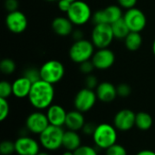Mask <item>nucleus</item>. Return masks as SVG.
Segmentation results:
<instances>
[{
	"mask_svg": "<svg viewBox=\"0 0 155 155\" xmlns=\"http://www.w3.org/2000/svg\"><path fill=\"white\" fill-rule=\"evenodd\" d=\"M37 155H50L48 153H45V152H40Z\"/></svg>",
	"mask_w": 155,
	"mask_h": 155,
	"instance_id": "37998d69",
	"label": "nucleus"
},
{
	"mask_svg": "<svg viewBox=\"0 0 155 155\" xmlns=\"http://www.w3.org/2000/svg\"><path fill=\"white\" fill-rule=\"evenodd\" d=\"M97 99L96 93L94 90L84 87L76 94L74 101V107L81 113H86L94 106Z\"/></svg>",
	"mask_w": 155,
	"mask_h": 155,
	"instance_id": "9d476101",
	"label": "nucleus"
},
{
	"mask_svg": "<svg viewBox=\"0 0 155 155\" xmlns=\"http://www.w3.org/2000/svg\"><path fill=\"white\" fill-rule=\"evenodd\" d=\"M84 84H85V87L88 88V89H91V90L96 89L98 84H99L96 76L93 75L92 74L86 75V78L84 80Z\"/></svg>",
	"mask_w": 155,
	"mask_h": 155,
	"instance_id": "72a5a7b5",
	"label": "nucleus"
},
{
	"mask_svg": "<svg viewBox=\"0 0 155 155\" xmlns=\"http://www.w3.org/2000/svg\"><path fill=\"white\" fill-rule=\"evenodd\" d=\"M33 83L26 78L25 76H21L14 81L12 84L13 86V94L17 98L28 97Z\"/></svg>",
	"mask_w": 155,
	"mask_h": 155,
	"instance_id": "6ab92c4d",
	"label": "nucleus"
},
{
	"mask_svg": "<svg viewBox=\"0 0 155 155\" xmlns=\"http://www.w3.org/2000/svg\"><path fill=\"white\" fill-rule=\"evenodd\" d=\"M62 155H74V153L73 151H68V150H65V152L63 153Z\"/></svg>",
	"mask_w": 155,
	"mask_h": 155,
	"instance_id": "a19ab883",
	"label": "nucleus"
},
{
	"mask_svg": "<svg viewBox=\"0 0 155 155\" xmlns=\"http://www.w3.org/2000/svg\"><path fill=\"white\" fill-rule=\"evenodd\" d=\"M73 36H74V38L75 39V41L84 39V38H83L84 34H83V32L80 31V30H75V31H74V32H73Z\"/></svg>",
	"mask_w": 155,
	"mask_h": 155,
	"instance_id": "58836bf2",
	"label": "nucleus"
},
{
	"mask_svg": "<svg viewBox=\"0 0 155 155\" xmlns=\"http://www.w3.org/2000/svg\"><path fill=\"white\" fill-rule=\"evenodd\" d=\"M19 3L18 0H5V7L8 12L18 10Z\"/></svg>",
	"mask_w": 155,
	"mask_h": 155,
	"instance_id": "f704fd0d",
	"label": "nucleus"
},
{
	"mask_svg": "<svg viewBox=\"0 0 155 155\" xmlns=\"http://www.w3.org/2000/svg\"><path fill=\"white\" fill-rule=\"evenodd\" d=\"M46 1H49V2H53V1H55V0H46Z\"/></svg>",
	"mask_w": 155,
	"mask_h": 155,
	"instance_id": "a18cd8bd",
	"label": "nucleus"
},
{
	"mask_svg": "<svg viewBox=\"0 0 155 155\" xmlns=\"http://www.w3.org/2000/svg\"><path fill=\"white\" fill-rule=\"evenodd\" d=\"M54 98V88L52 84L39 80L33 84L28 95L31 105L36 110L47 109L53 104Z\"/></svg>",
	"mask_w": 155,
	"mask_h": 155,
	"instance_id": "f257e3e1",
	"label": "nucleus"
},
{
	"mask_svg": "<svg viewBox=\"0 0 155 155\" xmlns=\"http://www.w3.org/2000/svg\"><path fill=\"white\" fill-rule=\"evenodd\" d=\"M96 126L97 125H95L93 123H87V124L85 123V124L84 125L82 130H83L84 134H85L86 135H93L96 129Z\"/></svg>",
	"mask_w": 155,
	"mask_h": 155,
	"instance_id": "e433bc0d",
	"label": "nucleus"
},
{
	"mask_svg": "<svg viewBox=\"0 0 155 155\" xmlns=\"http://www.w3.org/2000/svg\"><path fill=\"white\" fill-rule=\"evenodd\" d=\"M67 1H69V2H71V3H73V2H74L75 0H67Z\"/></svg>",
	"mask_w": 155,
	"mask_h": 155,
	"instance_id": "c03bdc74",
	"label": "nucleus"
},
{
	"mask_svg": "<svg viewBox=\"0 0 155 155\" xmlns=\"http://www.w3.org/2000/svg\"><path fill=\"white\" fill-rule=\"evenodd\" d=\"M124 19L131 32L141 33L147 25L145 14L136 7L128 9L124 15Z\"/></svg>",
	"mask_w": 155,
	"mask_h": 155,
	"instance_id": "1a4fd4ad",
	"label": "nucleus"
},
{
	"mask_svg": "<svg viewBox=\"0 0 155 155\" xmlns=\"http://www.w3.org/2000/svg\"><path fill=\"white\" fill-rule=\"evenodd\" d=\"M92 61L96 69L106 70L114 65L115 62V55L111 49L102 48L94 52Z\"/></svg>",
	"mask_w": 155,
	"mask_h": 155,
	"instance_id": "ddd939ff",
	"label": "nucleus"
},
{
	"mask_svg": "<svg viewBox=\"0 0 155 155\" xmlns=\"http://www.w3.org/2000/svg\"><path fill=\"white\" fill-rule=\"evenodd\" d=\"M5 25L7 29L14 34H21L27 28V18L25 15L19 11L9 12L5 17Z\"/></svg>",
	"mask_w": 155,
	"mask_h": 155,
	"instance_id": "f8f14e48",
	"label": "nucleus"
},
{
	"mask_svg": "<svg viewBox=\"0 0 155 155\" xmlns=\"http://www.w3.org/2000/svg\"><path fill=\"white\" fill-rule=\"evenodd\" d=\"M15 153L18 155H37L40 153L38 142L29 136H21L15 142Z\"/></svg>",
	"mask_w": 155,
	"mask_h": 155,
	"instance_id": "4468645a",
	"label": "nucleus"
},
{
	"mask_svg": "<svg viewBox=\"0 0 155 155\" xmlns=\"http://www.w3.org/2000/svg\"><path fill=\"white\" fill-rule=\"evenodd\" d=\"M136 155H155V152L152 150H143L140 151Z\"/></svg>",
	"mask_w": 155,
	"mask_h": 155,
	"instance_id": "ea45409f",
	"label": "nucleus"
},
{
	"mask_svg": "<svg viewBox=\"0 0 155 155\" xmlns=\"http://www.w3.org/2000/svg\"><path fill=\"white\" fill-rule=\"evenodd\" d=\"M15 63L10 58H5L0 62V70L4 74H12L15 71Z\"/></svg>",
	"mask_w": 155,
	"mask_h": 155,
	"instance_id": "393cba45",
	"label": "nucleus"
},
{
	"mask_svg": "<svg viewBox=\"0 0 155 155\" xmlns=\"http://www.w3.org/2000/svg\"><path fill=\"white\" fill-rule=\"evenodd\" d=\"M67 112L58 104H52L47 108L46 116L49 121L50 125L62 127L65 124Z\"/></svg>",
	"mask_w": 155,
	"mask_h": 155,
	"instance_id": "dca6fc26",
	"label": "nucleus"
},
{
	"mask_svg": "<svg viewBox=\"0 0 155 155\" xmlns=\"http://www.w3.org/2000/svg\"><path fill=\"white\" fill-rule=\"evenodd\" d=\"M50 125L46 114L41 112H34L29 114L25 120L26 129L35 134L40 135Z\"/></svg>",
	"mask_w": 155,
	"mask_h": 155,
	"instance_id": "9b49d317",
	"label": "nucleus"
},
{
	"mask_svg": "<svg viewBox=\"0 0 155 155\" xmlns=\"http://www.w3.org/2000/svg\"><path fill=\"white\" fill-rule=\"evenodd\" d=\"M114 39V35L111 25L101 24L94 25L91 35V41L96 48H108Z\"/></svg>",
	"mask_w": 155,
	"mask_h": 155,
	"instance_id": "0eeeda50",
	"label": "nucleus"
},
{
	"mask_svg": "<svg viewBox=\"0 0 155 155\" xmlns=\"http://www.w3.org/2000/svg\"><path fill=\"white\" fill-rule=\"evenodd\" d=\"M153 54H154L155 56V39L154 41H153Z\"/></svg>",
	"mask_w": 155,
	"mask_h": 155,
	"instance_id": "79ce46f5",
	"label": "nucleus"
},
{
	"mask_svg": "<svg viewBox=\"0 0 155 155\" xmlns=\"http://www.w3.org/2000/svg\"><path fill=\"white\" fill-rule=\"evenodd\" d=\"M64 131L62 127L49 125L40 135V144L47 151H56L63 146Z\"/></svg>",
	"mask_w": 155,
	"mask_h": 155,
	"instance_id": "7ed1b4c3",
	"label": "nucleus"
},
{
	"mask_svg": "<svg viewBox=\"0 0 155 155\" xmlns=\"http://www.w3.org/2000/svg\"><path fill=\"white\" fill-rule=\"evenodd\" d=\"M114 125L109 124H101L96 126L93 134V139L95 145L100 149L107 150L109 147L116 143L117 132Z\"/></svg>",
	"mask_w": 155,
	"mask_h": 155,
	"instance_id": "f03ea898",
	"label": "nucleus"
},
{
	"mask_svg": "<svg viewBox=\"0 0 155 155\" xmlns=\"http://www.w3.org/2000/svg\"><path fill=\"white\" fill-rule=\"evenodd\" d=\"M153 117L150 114L145 113V112H140L136 114L135 117V126L142 130V131H147L151 129L153 126Z\"/></svg>",
	"mask_w": 155,
	"mask_h": 155,
	"instance_id": "b1692460",
	"label": "nucleus"
},
{
	"mask_svg": "<svg viewBox=\"0 0 155 155\" xmlns=\"http://www.w3.org/2000/svg\"><path fill=\"white\" fill-rule=\"evenodd\" d=\"M66 14L67 17L74 25H84L93 16L90 5L83 0H75L73 2Z\"/></svg>",
	"mask_w": 155,
	"mask_h": 155,
	"instance_id": "39448f33",
	"label": "nucleus"
},
{
	"mask_svg": "<svg viewBox=\"0 0 155 155\" xmlns=\"http://www.w3.org/2000/svg\"><path fill=\"white\" fill-rule=\"evenodd\" d=\"M124 44L129 51H137L143 44V37L138 32H130L124 39Z\"/></svg>",
	"mask_w": 155,
	"mask_h": 155,
	"instance_id": "5701e85b",
	"label": "nucleus"
},
{
	"mask_svg": "<svg viewBox=\"0 0 155 155\" xmlns=\"http://www.w3.org/2000/svg\"><path fill=\"white\" fill-rule=\"evenodd\" d=\"M74 24L68 17L58 16L52 22V28L54 32L60 36H67L74 32Z\"/></svg>",
	"mask_w": 155,
	"mask_h": 155,
	"instance_id": "a211bd4d",
	"label": "nucleus"
},
{
	"mask_svg": "<svg viewBox=\"0 0 155 155\" xmlns=\"http://www.w3.org/2000/svg\"><path fill=\"white\" fill-rule=\"evenodd\" d=\"M72 3L67 1V0H59L58 1V8L60 9V11L67 13L71 7Z\"/></svg>",
	"mask_w": 155,
	"mask_h": 155,
	"instance_id": "4c0bfd02",
	"label": "nucleus"
},
{
	"mask_svg": "<svg viewBox=\"0 0 155 155\" xmlns=\"http://www.w3.org/2000/svg\"><path fill=\"white\" fill-rule=\"evenodd\" d=\"M123 17L124 15H123L122 7L120 5H111L105 7L104 9L98 10L94 14H93L92 21L94 25H101V24L112 25Z\"/></svg>",
	"mask_w": 155,
	"mask_h": 155,
	"instance_id": "6e6552de",
	"label": "nucleus"
},
{
	"mask_svg": "<svg viewBox=\"0 0 155 155\" xmlns=\"http://www.w3.org/2000/svg\"><path fill=\"white\" fill-rule=\"evenodd\" d=\"M95 93L98 100L104 103H111L118 96L117 88L109 82L100 83L95 89Z\"/></svg>",
	"mask_w": 155,
	"mask_h": 155,
	"instance_id": "f3484780",
	"label": "nucleus"
},
{
	"mask_svg": "<svg viewBox=\"0 0 155 155\" xmlns=\"http://www.w3.org/2000/svg\"><path fill=\"white\" fill-rule=\"evenodd\" d=\"M15 152V143L12 141H3L0 144V153L2 155H11Z\"/></svg>",
	"mask_w": 155,
	"mask_h": 155,
	"instance_id": "a878e982",
	"label": "nucleus"
},
{
	"mask_svg": "<svg viewBox=\"0 0 155 155\" xmlns=\"http://www.w3.org/2000/svg\"><path fill=\"white\" fill-rule=\"evenodd\" d=\"M111 25H112V29H113V33H114V38L119 39V40H124L125 37L131 32L129 27H128V25H126L124 17L121 18L118 21L114 22Z\"/></svg>",
	"mask_w": 155,
	"mask_h": 155,
	"instance_id": "4be33fe9",
	"label": "nucleus"
},
{
	"mask_svg": "<svg viewBox=\"0 0 155 155\" xmlns=\"http://www.w3.org/2000/svg\"><path fill=\"white\" fill-rule=\"evenodd\" d=\"M10 112L9 103L5 98H0V121H5Z\"/></svg>",
	"mask_w": 155,
	"mask_h": 155,
	"instance_id": "c85d7f7f",
	"label": "nucleus"
},
{
	"mask_svg": "<svg viewBox=\"0 0 155 155\" xmlns=\"http://www.w3.org/2000/svg\"><path fill=\"white\" fill-rule=\"evenodd\" d=\"M39 70L41 79L52 84L60 82L65 72L64 64L57 60H49L45 62Z\"/></svg>",
	"mask_w": 155,
	"mask_h": 155,
	"instance_id": "423d86ee",
	"label": "nucleus"
},
{
	"mask_svg": "<svg viewBox=\"0 0 155 155\" xmlns=\"http://www.w3.org/2000/svg\"><path fill=\"white\" fill-rule=\"evenodd\" d=\"M11 94H13V86L7 81H2L0 83V98L7 99Z\"/></svg>",
	"mask_w": 155,
	"mask_h": 155,
	"instance_id": "bb28decb",
	"label": "nucleus"
},
{
	"mask_svg": "<svg viewBox=\"0 0 155 155\" xmlns=\"http://www.w3.org/2000/svg\"><path fill=\"white\" fill-rule=\"evenodd\" d=\"M118 3L122 8L128 10V9H131L135 6L137 0H118Z\"/></svg>",
	"mask_w": 155,
	"mask_h": 155,
	"instance_id": "c9c22d12",
	"label": "nucleus"
},
{
	"mask_svg": "<svg viewBox=\"0 0 155 155\" xmlns=\"http://www.w3.org/2000/svg\"><path fill=\"white\" fill-rule=\"evenodd\" d=\"M117 94L121 97H128L132 93V88L127 84H120L117 87Z\"/></svg>",
	"mask_w": 155,
	"mask_h": 155,
	"instance_id": "473e14b6",
	"label": "nucleus"
},
{
	"mask_svg": "<svg viewBox=\"0 0 155 155\" xmlns=\"http://www.w3.org/2000/svg\"><path fill=\"white\" fill-rule=\"evenodd\" d=\"M106 155H127V151L123 145L115 143L106 150Z\"/></svg>",
	"mask_w": 155,
	"mask_h": 155,
	"instance_id": "c756f323",
	"label": "nucleus"
},
{
	"mask_svg": "<svg viewBox=\"0 0 155 155\" xmlns=\"http://www.w3.org/2000/svg\"><path fill=\"white\" fill-rule=\"evenodd\" d=\"M135 117L136 114L132 110L123 109L115 114L114 125L119 131H129L135 125Z\"/></svg>",
	"mask_w": 155,
	"mask_h": 155,
	"instance_id": "2eb2a0df",
	"label": "nucleus"
},
{
	"mask_svg": "<svg viewBox=\"0 0 155 155\" xmlns=\"http://www.w3.org/2000/svg\"><path fill=\"white\" fill-rule=\"evenodd\" d=\"M79 69L83 74L88 75V74H91L93 73V71L95 69V66H94V63H93V61L91 59V60L85 61L84 63H81Z\"/></svg>",
	"mask_w": 155,
	"mask_h": 155,
	"instance_id": "2f4dec72",
	"label": "nucleus"
},
{
	"mask_svg": "<svg viewBox=\"0 0 155 155\" xmlns=\"http://www.w3.org/2000/svg\"><path fill=\"white\" fill-rule=\"evenodd\" d=\"M84 124H85V121L83 113H81L78 110L70 111L67 113L64 125L68 130L78 132L79 130L83 129Z\"/></svg>",
	"mask_w": 155,
	"mask_h": 155,
	"instance_id": "aec40b11",
	"label": "nucleus"
},
{
	"mask_svg": "<svg viewBox=\"0 0 155 155\" xmlns=\"http://www.w3.org/2000/svg\"><path fill=\"white\" fill-rule=\"evenodd\" d=\"M94 47L92 41L86 39L77 40L69 49V57L73 62L80 64L92 59L94 54Z\"/></svg>",
	"mask_w": 155,
	"mask_h": 155,
	"instance_id": "20e7f679",
	"label": "nucleus"
},
{
	"mask_svg": "<svg viewBox=\"0 0 155 155\" xmlns=\"http://www.w3.org/2000/svg\"><path fill=\"white\" fill-rule=\"evenodd\" d=\"M24 76H25L26 78H28L33 84L41 80V75H40V70L38 69H35V68H33V67H30V68H27L25 73H24Z\"/></svg>",
	"mask_w": 155,
	"mask_h": 155,
	"instance_id": "cd10ccee",
	"label": "nucleus"
},
{
	"mask_svg": "<svg viewBox=\"0 0 155 155\" xmlns=\"http://www.w3.org/2000/svg\"><path fill=\"white\" fill-rule=\"evenodd\" d=\"M81 146V137L77 132L68 130L64 132L63 138V147L65 150L74 152Z\"/></svg>",
	"mask_w": 155,
	"mask_h": 155,
	"instance_id": "412c9836",
	"label": "nucleus"
},
{
	"mask_svg": "<svg viewBox=\"0 0 155 155\" xmlns=\"http://www.w3.org/2000/svg\"><path fill=\"white\" fill-rule=\"evenodd\" d=\"M74 153V155H98L97 151L94 147L88 145H81Z\"/></svg>",
	"mask_w": 155,
	"mask_h": 155,
	"instance_id": "7c9ffc66",
	"label": "nucleus"
}]
</instances>
